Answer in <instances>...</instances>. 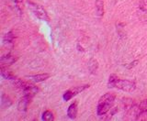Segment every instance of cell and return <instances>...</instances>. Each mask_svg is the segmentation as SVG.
<instances>
[{"mask_svg":"<svg viewBox=\"0 0 147 121\" xmlns=\"http://www.w3.org/2000/svg\"><path fill=\"white\" fill-rule=\"evenodd\" d=\"M115 87L118 88L119 90H122L124 92L131 93L136 89V85H135V83H133L131 81L121 80V79H119L116 83V85H115Z\"/></svg>","mask_w":147,"mask_h":121,"instance_id":"3957f363","label":"cell"},{"mask_svg":"<svg viewBox=\"0 0 147 121\" xmlns=\"http://www.w3.org/2000/svg\"><path fill=\"white\" fill-rule=\"evenodd\" d=\"M88 87H89V85H81V86L73 87V88H71V89L67 90L65 93H64L63 98L64 101H69L70 99H72L75 95H76L77 94H79V93L86 90V88H88Z\"/></svg>","mask_w":147,"mask_h":121,"instance_id":"277c9868","label":"cell"},{"mask_svg":"<svg viewBox=\"0 0 147 121\" xmlns=\"http://www.w3.org/2000/svg\"><path fill=\"white\" fill-rule=\"evenodd\" d=\"M16 59L14 58V56H12V55L10 53H7L6 55H4V56H2L1 58V63L2 64H12L13 63H15Z\"/></svg>","mask_w":147,"mask_h":121,"instance_id":"9c48e42d","label":"cell"},{"mask_svg":"<svg viewBox=\"0 0 147 121\" xmlns=\"http://www.w3.org/2000/svg\"><path fill=\"white\" fill-rule=\"evenodd\" d=\"M137 63H138V61H134V62L131 63H130V65H128L127 68H128V69H131L132 67H134L135 65H137Z\"/></svg>","mask_w":147,"mask_h":121,"instance_id":"2e32d148","label":"cell"},{"mask_svg":"<svg viewBox=\"0 0 147 121\" xmlns=\"http://www.w3.org/2000/svg\"><path fill=\"white\" fill-rule=\"evenodd\" d=\"M115 98H116V95L114 94H110V93L105 94L101 96L98 100V106H96V114H98V116L101 117V116L107 115L112 109L111 108L114 104Z\"/></svg>","mask_w":147,"mask_h":121,"instance_id":"6da1fadb","label":"cell"},{"mask_svg":"<svg viewBox=\"0 0 147 121\" xmlns=\"http://www.w3.org/2000/svg\"><path fill=\"white\" fill-rule=\"evenodd\" d=\"M119 77L116 75V74H110L109 78V83H108V86L109 88H113L115 87V85H116L117 81L119 80Z\"/></svg>","mask_w":147,"mask_h":121,"instance_id":"7c38bea8","label":"cell"},{"mask_svg":"<svg viewBox=\"0 0 147 121\" xmlns=\"http://www.w3.org/2000/svg\"><path fill=\"white\" fill-rule=\"evenodd\" d=\"M42 120H45V121H53V120H54L53 114L49 110L45 111V112H43V114H42Z\"/></svg>","mask_w":147,"mask_h":121,"instance_id":"9a60e30c","label":"cell"},{"mask_svg":"<svg viewBox=\"0 0 147 121\" xmlns=\"http://www.w3.org/2000/svg\"><path fill=\"white\" fill-rule=\"evenodd\" d=\"M30 99H31V97L23 95V96L20 99L18 104V111H20V112H26L27 108H28V106H29L30 102Z\"/></svg>","mask_w":147,"mask_h":121,"instance_id":"5b68a950","label":"cell"},{"mask_svg":"<svg viewBox=\"0 0 147 121\" xmlns=\"http://www.w3.org/2000/svg\"><path fill=\"white\" fill-rule=\"evenodd\" d=\"M29 6L31 9V11L33 12L34 15L39 18L40 20H45V21H49L50 18H49V16L48 14L46 13V11L44 10V8L40 6V5H37V4H34V3H31V2H29Z\"/></svg>","mask_w":147,"mask_h":121,"instance_id":"7a4b0ae2","label":"cell"},{"mask_svg":"<svg viewBox=\"0 0 147 121\" xmlns=\"http://www.w3.org/2000/svg\"><path fill=\"white\" fill-rule=\"evenodd\" d=\"M51 75L49 73H41V74H37V75H30V76H27V78L30 79L33 82L35 83H40V82H42L45 81L46 79H48Z\"/></svg>","mask_w":147,"mask_h":121,"instance_id":"52a82bcc","label":"cell"},{"mask_svg":"<svg viewBox=\"0 0 147 121\" xmlns=\"http://www.w3.org/2000/svg\"><path fill=\"white\" fill-rule=\"evenodd\" d=\"M1 75L4 79H9V80H15V79H17V77L11 72L7 71L3 66L1 67Z\"/></svg>","mask_w":147,"mask_h":121,"instance_id":"8fae6325","label":"cell"},{"mask_svg":"<svg viewBox=\"0 0 147 121\" xmlns=\"http://www.w3.org/2000/svg\"><path fill=\"white\" fill-rule=\"evenodd\" d=\"M12 105V101L9 98L7 95H6L5 94L2 95L1 96V106L3 108H7Z\"/></svg>","mask_w":147,"mask_h":121,"instance_id":"30bf717a","label":"cell"},{"mask_svg":"<svg viewBox=\"0 0 147 121\" xmlns=\"http://www.w3.org/2000/svg\"><path fill=\"white\" fill-rule=\"evenodd\" d=\"M77 103L75 102V103H73L72 105H70V106L68 108V110H67V116L69 118L71 119H75L77 116Z\"/></svg>","mask_w":147,"mask_h":121,"instance_id":"8992f818","label":"cell"},{"mask_svg":"<svg viewBox=\"0 0 147 121\" xmlns=\"http://www.w3.org/2000/svg\"><path fill=\"white\" fill-rule=\"evenodd\" d=\"M14 38H15V37H14L13 32L10 31V32H8V33H7L6 35H5L3 41H4L5 44H11V43H13Z\"/></svg>","mask_w":147,"mask_h":121,"instance_id":"4fadbf2b","label":"cell"},{"mask_svg":"<svg viewBox=\"0 0 147 121\" xmlns=\"http://www.w3.org/2000/svg\"><path fill=\"white\" fill-rule=\"evenodd\" d=\"M11 1L13 3H15V4H20V3L23 2V0H11Z\"/></svg>","mask_w":147,"mask_h":121,"instance_id":"e0dca14e","label":"cell"},{"mask_svg":"<svg viewBox=\"0 0 147 121\" xmlns=\"http://www.w3.org/2000/svg\"><path fill=\"white\" fill-rule=\"evenodd\" d=\"M98 67V61L95 59H91L88 63V68L91 71V73H95L96 71V69Z\"/></svg>","mask_w":147,"mask_h":121,"instance_id":"5bb4252c","label":"cell"},{"mask_svg":"<svg viewBox=\"0 0 147 121\" xmlns=\"http://www.w3.org/2000/svg\"><path fill=\"white\" fill-rule=\"evenodd\" d=\"M96 15L102 17L104 15V1L103 0H96Z\"/></svg>","mask_w":147,"mask_h":121,"instance_id":"ba28073f","label":"cell"}]
</instances>
